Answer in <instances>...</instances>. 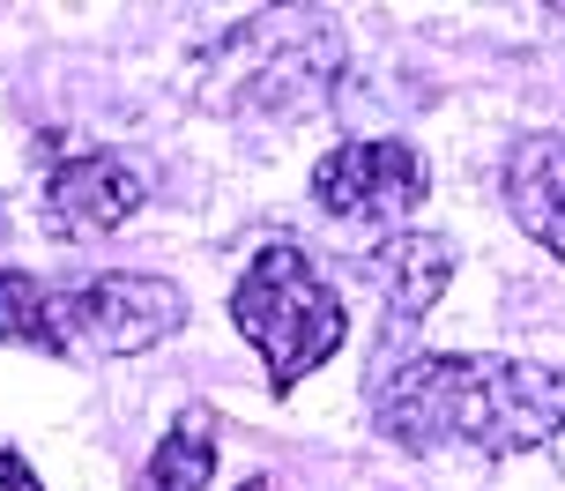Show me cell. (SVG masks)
Listing matches in <instances>:
<instances>
[{"instance_id":"8fae6325","label":"cell","mask_w":565,"mask_h":491,"mask_svg":"<svg viewBox=\"0 0 565 491\" xmlns=\"http://www.w3.org/2000/svg\"><path fill=\"white\" fill-rule=\"evenodd\" d=\"M238 491H268V484H260V477H254V484H238Z\"/></svg>"},{"instance_id":"3957f363","label":"cell","mask_w":565,"mask_h":491,"mask_svg":"<svg viewBox=\"0 0 565 491\" xmlns=\"http://www.w3.org/2000/svg\"><path fill=\"white\" fill-rule=\"evenodd\" d=\"M45 298H53L60 350L135 357V350H157L186 328V290L164 284V276H141V268H105V276L45 290Z\"/></svg>"},{"instance_id":"5b68a950","label":"cell","mask_w":565,"mask_h":491,"mask_svg":"<svg viewBox=\"0 0 565 491\" xmlns=\"http://www.w3.org/2000/svg\"><path fill=\"white\" fill-rule=\"evenodd\" d=\"M141 202H149V179H141L127 157H113V149L67 157V164H53V179H45V216H53V232H67V238L119 232Z\"/></svg>"},{"instance_id":"52a82bcc","label":"cell","mask_w":565,"mask_h":491,"mask_svg":"<svg viewBox=\"0 0 565 491\" xmlns=\"http://www.w3.org/2000/svg\"><path fill=\"white\" fill-rule=\"evenodd\" d=\"M507 209L551 260H565V135H529L507 157Z\"/></svg>"},{"instance_id":"ba28073f","label":"cell","mask_w":565,"mask_h":491,"mask_svg":"<svg viewBox=\"0 0 565 491\" xmlns=\"http://www.w3.org/2000/svg\"><path fill=\"white\" fill-rule=\"evenodd\" d=\"M209 477H216V417L186 403L171 417V433L149 447V462L135 469L127 491H209Z\"/></svg>"},{"instance_id":"277c9868","label":"cell","mask_w":565,"mask_h":491,"mask_svg":"<svg viewBox=\"0 0 565 491\" xmlns=\"http://www.w3.org/2000/svg\"><path fill=\"white\" fill-rule=\"evenodd\" d=\"M424 194H431V172L409 142H335L312 164V202L342 224L402 232V216H417Z\"/></svg>"},{"instance_id":"30bf717a","label":"cell","mask_w":565,"mask_h":491,"mask_svg":"<svg viewBox=\"0 0 565 491\" xmlns=\"http://www.w3.org/2000/svg\"><path fill=\"white\" fill-rule=\"evenodd\" d=\"M0 491H45V484H38V469L23 455H0Z\"/></svg>"},{"instance_id":"7a4b0ae2","label":"cell","mask_w":565,"mask_h":491,"mask_svg":"<svg viewBox=\"0 0 565 491\" xmlns=\"http://www.w3.org/2000/svg\"><path fill=\"white\" fill-rule=\"evenodd\" d=\"M231 320H238V335L260 350L276 395L306 387V380L342 350V335H350L342 290L328 284V276L312 268V254L290 246V238H276V246L254 254V268L238 276V290H231Z\"/></svg>"},{"instance_id":"8992f818","label":"cell","mask_w":565,"mask_h":491,"mask_svg":"<svg viewBox=\"0 0 565 491\" xmlns=\"http://www.w3.org/2000/svg\"><path fill=\"white\" fill-rule=\"evenodd\" d=\"M365 276L380 284V298H387V335H395V328H409V320L431 313L439 290L454 284V238H439V232H387L365 254Z\"/></svg>"},{"instance_id":"9c48e42d","label":"cell","mask_w":565,"mask_h":491,"mask_svg":"<svg viewBox=\"0 0 565 491\" xmlns=\"http://www.w3.org/2000/svg\"><path fill=\"white\" fill-rule=\"evenodd\" d=\"M0 343L67 357V350H60V335H53V298H45V290H38V276H23V268H0Z\"/></svg>"},{"instance_id":"6da1fadb","label":"cell","mask_w":565,"mask_h":491,"mask_svg":"<svg viewBox=\"0 0 565 491\" xmlns=\"http://www.w3.org/2000/svg\"><path fill=\"white\" fill-rule=\"evenodd\" d=\"M372 425L402 455H483L513 462L529 447L565 433V365L543 357H499V350H439L409 357L395 380H380Z\"/></svg>"}]
</instances>
